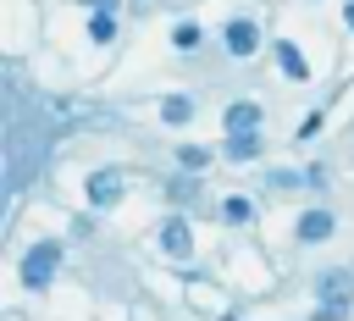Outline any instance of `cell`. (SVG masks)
Listing matches in <instances>:
<instances>
[{
  "label": "cell",
  "mask_w": 354,
  "mask_h": 321,
  "mask_svg": "<svg viewBox=\"0 0 354 321\" xmlns=\"http://www.w3.org/2000/svg\"><path fill=\"white\" fill-rule=\"evenodd\" d=\"M254 122H260V105H254V100H238V105L227 111V127H232V133H254Z\"/></svg>",
  "instance_id": "cell-7"
},
{
  "label": "cell",
  "mask_w": 354,
  "mask_h": 321,
  "mask_svg": "<svg viewBox=\"0 0 354 321\" xmlns=\"http://www.w3.org/2000/svg\"><path fill=\"white\" fill-rule=\"evenodd\" d=\"M88 33H94V44H111V33H116L111 11H94V17H88Z\"/></svg>",
  "instance_id": "cell-10"
},
{
  "label": "cell",
  "mask_w": 354,
  "mask_h": 321,
  "mask_svg": "<svg viewBox=\"0 0 354 321\" xmlns=\"http://www.w3.org/2000/svg\"><path fill=\"white\" fill-rule=\"evenodd\" d=\"M227 155H232V160H254V155H260V138H254V133H232V138H227Z\"/></svg>",
  "instance_id": "cell-9"
},
{
  "label": "cell",
  "mask_w": 354,
  "mask_h": 321,
  "mask_svg": "<svg viewBox=\"0 0 354 321\" xmlns=\"http://www.w3.org/2000/svg\"><path fill=\"white\" fill-rule=\"evenodd\" d=\"M277 61H282V72H288V77H310V66H304V55H299V50H293L288 39L277 44Z\"/></svg>",
  "instance_id": "cell-8"
},
{
  "label": "cell",
  "mask_w": 354,
  "mask_h": 321,
  "mask_svg": "<svg viewBox=\"0 0 354 321\" xmlns=\"http://www.w3.org/2000/svg\"><path fill=\"white\" fill-rule=\"evenodd\" d=\"M55 266H61V244H33L28 255H22V288H50V277H55Z\"/></svg>",
  "instance_id": "cell-2"
},
{
  "label": "cell",
  "mask_w": 354,
  "mask_h": 321,
  "mask_svg": "<svg viewBox=\"0 0 354 321\" xmlns=\"http://www.w3.org/2000/svg\"><path fill=\"white\" fill-rule=\"evenodd\" d=\"M160 116H166V122H188V116H194V100H183V94H171V100L160 105Z\"/></svg>",
  "instance_id": "cell-11"
},
{
  "label": "cell",
  "mask_w": 354,
  "mask_h": 321,
  "mask_svg": "<svg viewBox=\"0 0 354 321\" xmlns=\"http://www.w3.org/2000/svg\"><path fill=\"white\" fill-rule=\"evenodd\" d=\"M160 249H166L171 260H188V255H194V232H188V221H166V227H160Z\"/></svg>",
  "instance_id": "cell-3"
},
{
  "label": "cell",
  "mask_w": 354,
  "mask_h": 321,
  "mask_svg": "<svg viewBox=\"0 0 354 321\" xmlns=\"http://www.w3.org/2000/svg\"><path fill=\"white\" fill-rule=\"evenodd\" d=\"M171 44H177V50H194V44H199V28H194V22H183V28L171 33Z\"/></svg>",
  "instance_id": "cell-13"
},
{
  "label": "cell",
  "mask_w": 354,
  "mask_h": 321,
  "mask_svg": "<svg viewBox=\"0 0 354 321\" xmlns=\"http://www.w3.org/2000/svg\"><path fill=\"white\" fill-rule=\"evenodd\" d=\"M299 238H304V244L332 238V216H326V210H304V216H299Z\"/></svg>",
  "instance_id": "cell-5"
},
{
  "label": "cell",
  "mask_w": 354,
  "mask_h": 321,
  "mask_svg": "<svg viewBox=\"0 0 354 321\" xmlns=\"http://www.w3.org/2000/svg\"><path fill=\"white\" fill-rule=\"evenodd\" d=\"M254 44H260L254 22H227V50H232V55H249Z\"/></svg>",
  "instance_id": "cell-6"
},
{
  "label": "cell",
  "mask_w": 354,
  "mask_h": 321,
  "mask_svg": "<svg viewBox=\"0 0 354 321\" xmlns=\"http://www.w3.org/2000/svg\"><path fill=\"white\" fill-rule=\"evenodd\" d=\"M227 221H249V199H227Z\"/></svg>",
  "instance_id": "cell-14"
},
{
  "label": "cell",
  "mask_w": 354,
  "mask_h": 321,
  "mask_svg": "<svg viewBox=\"0 0 354 321\" xmlns=\"http://www.w3.org/2000/svg\"><path fill=\"white\" fill-rule=\"evenodd\" d=\"M83 6H94V11H111V6H116V0H83Z\"/></svg>",
  "instance_id": "cell-15"
},
{
  "label": "cell",
  "mask_w": 354,
  "mask_h": 321,
  "mask_svg": "<svg viewBox=\"0 0 354 321\" xmlns=\"http://www.w3.org/2000/svg\"><path fill=\"white\" fill-rule=\"evenodd\" d=\"M177 155H183V166H188V172H199V166L210 160V149H199V144H183Z\"/></svg>",
  "instance_id": "cell-12"
},
{
  "label": "cell",
  "mask_w": 354,
  "mask_h": 321,
  "mask_svg": "<svg viewBox=\"0 0 354 321\" xmlns=\"http://www.w3.org/2000/svg\"><path fill=\"white\" fill-rule=\"evenodd\" d=\"M122 199V172H94L88 177V205H116Z\"/></svg>",
  "instance_id": "cell-4"
},
{
  "label": "cell",
  "mask_w": 354,
  "mask_h": 321,
  "mask_svg": "<svg viewBox=\"0 0 354 321\" xmlns=\"http://www.w3.org/2000/svg\"><path fill=\"white\" fill-rule=\"evenodd\" d=\"M348 304H354V277L348 271H326L321 277V310H315V321H343Z\"/></svg>",
  "instance_id": "cell-1"
},
{
  "label": "cell",
  "mask_w": 354,
  "mask_h": 321,
  "mask_svg": "<svg viewBox=\"0 0 354 321\" xmlns=\"http://www.w3.org/2000/svg\"><path fill=\"white\" fill-rule=\"evenodd\" d=\"M343 22H348V28H354V0H348V11H343Z\"/></svg>",
  "instance_id": "cell-16"
}]
</instances>
